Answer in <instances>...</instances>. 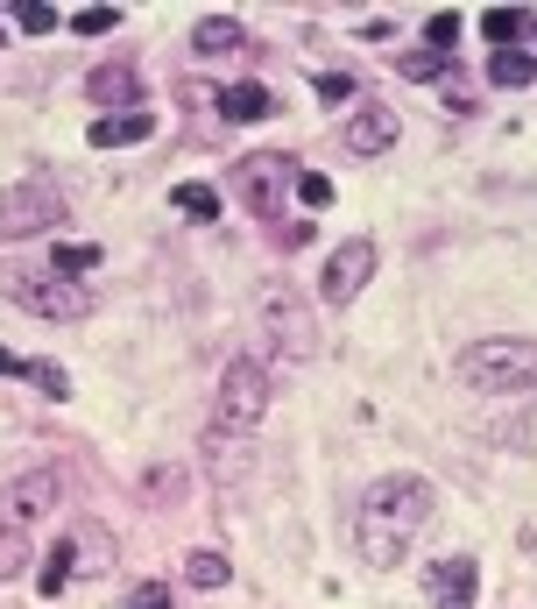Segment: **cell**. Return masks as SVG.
I'll use <instances>...</instances> for the list:
<instances>
[{"instance_id":"cell-1","label":"cell","mask_w":537,"mask_h":609,"mask_svg":"<svg viewBox=\"0 0 537 609\" xmlns=\"http://www.w3.org/2000/svg\"><path fill=\"white\" fill-rule=\"evenodd\" d=\"M432 510H438V489L425 482V475H382V482H368V497H361V510H354L361 560L382 567V575L403 567L411 546H417V531L432 525Z\"/></svg>"},{"instance_id":"cell-2","label":"cell","mask_w":537,"mask_h":609,"mask_svg":"<svg viewBox=\"0 0 537 609\" xmlns=\"http://www.w3.org/2000/svg\"><path fill=\"white\" fill-rule=\"evenodd\" d=\"M64 497L57 468H14L8 489H0V581H22L36 560V539H43L50 510Z\"/></svg>"},{"instance_id":"cell-3","label":"cell","mask_w":537,"mask_h":609,"mask_svg":"<svg viewBox=\"0 0 537 609\" xmlns=\"http://www.w3.org/2000/svg\"><path fill=\"white\" fill-rule=\"evenodd\" d=\"M459 383L482 390V397H516V390H537V340L524 333H495V340H474L459 355Z\"/></svg>"},{"instance_id":"cell-4","label":"cell","mask_w":537,"mask_h":609,"mask_svg":"<svg viewBox=\"0 0 537 609\" xmlns=\"http://www.w3.org/2000/svg\"><path fill=\"white\" fill-rule=\"evenodd\" d=\"M268 418V369L255 355H234L220 369V390H213V432L220 440H247Z\"/></svg>"},{"instance_id":"cell-5","label":"cell","mask_w":537,"mask_h":609,"mask_svg":"<svg viewBox=\"0 0 537 609\" xmlns=\"http://www.w3.org/2000/svg\"><path fill=\"white\" fill-rule=\"evenodd\" d=\"M0 291L22 304V312H36V319H85V312H92L85 283H71V277H57V270H22V262H0Z\"/></svg>"},{"instance_id":"cell-6","label":"cell","mask_w":537,"mask_h":609,"mask_svg":"<svg viewBox=\"0 0 537 609\" xmlns=\"http://www.w3.org/2000/svg\"><path fill=\"white\" fill-rule=\"evenodd\" d=\"M57 220H64V192L50 178H14L0 192V241H36Z\"/></svg>"},{"instance_id":"cell-7","label":"cell","mask_w":537,"mask_h":609,"mask_svg":"<svg viewBox=\"0 0 537 609\" xmlns=\"http://www.w3.org/2000/svg\"><path fill=\"white\" fill-rule=\"evenodd\" d=\"M375 241L368 234H354V241H340L333 256H325V277H318V298L325 304H347V298H361L368 291V277H375Z\"/></svg>"},{"instance_id":"cell-8","label":"cell","mask_w":537,"mask_h":609,"mask_svg":"<svg viewBox=\"0 0 537 609\" xmlns=\"http://www.w3.org/2000/svg\"><path fill=\"white\" fill-rule=\"evenodd\" d=\"M234 184H241V199L268 220L283 206V184H297V163L283 157V149H268V157H241L234 163Z\"/></svg>"},{"instance_id":"cell-9","label":"cell","mask_w":537,"mask_h":609,"mask_svg":"<svg viewBox=\"0 0 537 609\" xmlns=\"http://www.w3.org/2000/svg\"><path fill=\"white\" fill-rule=\"evenodd\" d=\"M389 142H396V113L382 100H354L347 128H340V149H347V157H382Z\"/></svg>"},{"instance_id":"cell-10","label":"cell","mask_w":537,"mask_h":609,"mask_svg":"<svg viewBox=\"0 0 537 609\" xmlns=\"http://www.w3.org/2000/svg\"><path fill=\"white\" fill-rule=\"evenodd\" d=\"M474 581H482V567H474L467 553H453V560H438L432 567V609H474Z\"/></svg>"},{"instance_id":"cell-11","label":"cell","mask_w":537,"mask_h":609,"mask_svg":"<svg viewBox=\"0 0 537 609\" xmlns=\"http://www.w3.org/2000/svg\"><path fill=\"white\" fill-rule=\"evenodd\" d=\"M149 128H156V121H149L142 107H134V113H100V121H92V149H128V142H142Z\"/></svg>"},{"instance_id":"cell-12","label":"cell","mask_w":537,"mask_h":609,"mask_svg":"<svg viewBox=\"0 0 537 609\" xmlns=\"http://www.w3.org/2000/svg\"><path fill=\"white\" fill-rule=\"evenodd\" d=\"M247 43V29L234 22V14H205L199 29H191V50L199 57H226V50H241Z\"/></svg>"},{"instance_id":"cell-13","label":"cell","mask_w":537,"mask_h":609,"mask_svg":"<svg viewBox=\"0 0 537 609\" xmlns=\"http://www.w3.org/2000/svg\"><path fill=\"white\" fill-rule=\"evenodd\" d=\"M268 319H276V327H283V355H291V361H304V355H312V319H304L297 312V304L291 298H268Z\"/></svg>"},{"instance_id":"cell-14","label":"cell","mask_w":537,"mask_h":609,"mask_svg":"<svg viewBox=\"0 0 537 609\" xmlns=\"http://www.w3.org/2000/svg\"><path fill=\"white\" fill-rule=\"evenodd\" d=\"M92 100H100V107H128V113H134V100H142V79H134V64L92 71Z\"/></svg>"},{"instance_id":"cell-15","label":"cell","mask_w":537,"mask_h":609,"mask_svg":"<svg viewBox=\"0 0 537 609\" xmlns=\"http://www.w3.org/2000/svg\"><path fill=\"white\" fill-rule=\"evenodd\" d=\"M488 79L509 86V92H524V86L537 79V57H530V50H488Z\"/></svg>"},{"instance_id":"cell-16","label":"cell","mask_w":537,"mask_h":609,"mask_svg":"<svg viewBox=\"0 0 537 609\" xmlns=\"http://www.w3.org/2000/svg\"><path fill=\"white\" fill-rule=\"evenodd\" d=\"M220 113H226V121H262V113H268V86H255V79L226 86L220 92Z\"/></svg>"},{"instance_id":"cell-17","label":"cell","mask_w":537,"mask_h":609,"mask_svg":"<svg viewBox=\"0 0 537 609\" xmlns=\"http://www.w3.org/2000/svg\"><path fill=\"white\" fill-rule=\"evenodd\" d=\"M184 581L213 596V588H226V581H234V567H226V553H213V546H199V553L184 560Z\"/></svg>"},{"instance_id":"cell-18","label":"cell","mask_w":537,"mask_h":609,"mask_svg":"<svg viewBox=\"0 0 537 609\" xmlns=\"http://www.w3.org/2000/svg\"><path fill=\"white\" fill-rule=\"evenodd\" d=\"M0 376H22V383L50 390V397H64V376H57L50 361H22V355H8V348H0Z\"/></svg>"},{"instance_id":"cell-19","label":"cell","mask_w":537,"mask_h":609,"mask_svg":"<svg viewBox=\"0 0 537 609\" xmlns=\"http://www.w3.org/2000/svg\"><path fill=\"white\" fill-rule=\"evenodd\" d=\"M482 36H488V50H516V36H524V8H488L482 14Z\"/></svg>"},{"instance_id":"cell-20","label":"cell","mask_w":537,"mask_h":609,"mask_svg":"<svg viewBox=\"0 0 537 609\" xmlns=\"http://www.w3.org/2000/svg\"><path fill=\"white\" fill-rule=\"evenodd\" d=\"M71 560H79V546L57 539V546H50V560H43V581H36V588H43V596H64V588H71Z\"/></svg>"},{"instance_id":"cell-21","label":"cell","mask_w":537,"mask_h":609,"mask_svg":"<svg viewBox=\"0 0 537 609\" xmlns=\"http://www.w3.org/2000/svg\"><path fill=\"white\" fill-rule=\"evenodd\" d=\"M170 199H178L184 220H220V192H213V184H178Z\"/></svg>"},{"instance_id":"cell-22","label":"cell","mask_w":537,"mask_h":609,"mask_svg":"<svg viewBox=\"0 0 537 609\" xmlns=\"http://www.w3.org/2000/svg\"><path fill=\"white\" fill-rule=\"evenodd\" d=\"M8 14H14V22H22L29 36H50V29H57V8H50V0H14Z\"/></svg>"},{"instance_id":"cell-23","label":"cell","mask_w":537,"mask_h":609,"mask_svg":"<svg viewBox=\"0 0 537 609\" xmlns=\"http://www.w3.org/2000/svg\"><path fill=\"white\" fill-rule=\"evenodd\" d=\"M92 262H100V241H64V249H57V277H79Z\"/></svg>"},{"instance_id":"cell-24","label":"cell","mask_w":537,"mask_h":609,"mask_svg":"<svg viewBox=\"0 0 537 609\" xmlns=\"http://www.w3.org/2000/svg\"><path fill=\"white\" fill-rule=\"evenodd\" d=\"M113 22H121V8H79V14H71V29H79V36H107Z\"/></svg>"},{"instance_id":"cell-25","label":"cell","mask_w":537,"mask_h":609,"mask_svg":"<svg viewBox=\"0 0 537 609\" xmlns=\"http://www.w3.org/2000/svg\"><path fill=\"white\" fill-rule=\"evenodd\" d=\"M425 43H432L438 57H446V50L459 43V14H432V22H425Z\"/></svg>"},{"instance_id":"cell-26","label":"cell","mask_w":537,"mask_h":609,"mask_svg":"<svg viewBox=\"0 0 537 609\" xmlns=\"http://www.w3.org/2000/svg\"><path fill=\"white\" fill-rule=\"evenodd\" d=\"M312 86H318V100H333V107H340V100H354V79H347V71H318Z\"/></svg>"},{"instance_id":"cell-27","label":"cell","mask_w":537,"mask_h":609,"mask_svg":"<svg viewBox=\"0 0 537 609\" xmlns=\"http://www.w3.org/2000/svg\"><path fill=\"white\" fill-rule=\"evenodd\" d=\"M297 199L304 206H333V184H325L318 170H297Z\"/></svg>"},{"instance_id":"cell-28","label":"cell","mask_w":537,"mask_h":609,"mask_svg":"<svg viewBox=\"0 0 537 609\" xmlns=\"http://www.w3.org/2000/svg\"><path fill=\"white\" fill-rule=\"evenodd\" d=\"M128 609H178V602H170L163 581H149V588H134V596H128Z\"/></svg>"}]
</instances>
